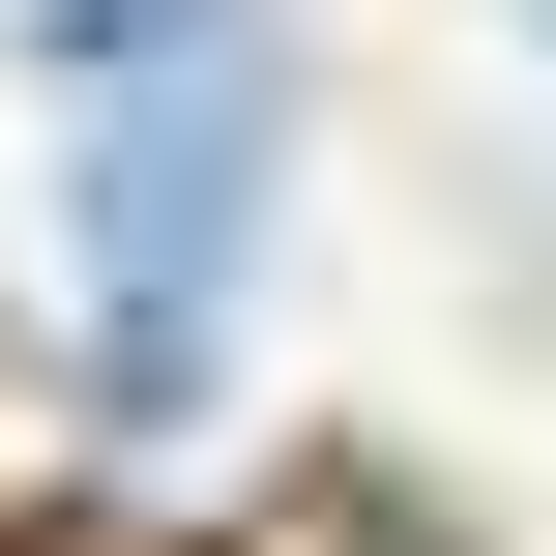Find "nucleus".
<instances>
[{
    "label": "nucleus",
    "mask_w": 556,
    "mask_h": 556,
    "mask_svg": "<svg viewBox=\"0 0 556 556\" xmlns=\"http://www.w3.org/2000/svg\"><path fill=\"white\" fill-rule=\"evenodd\" d=\"M59 147H88L117 381H205V293L264 235V0H59Z\"/></svg>",
    "instance_id": "f257e3e1"
}]
</instances>
